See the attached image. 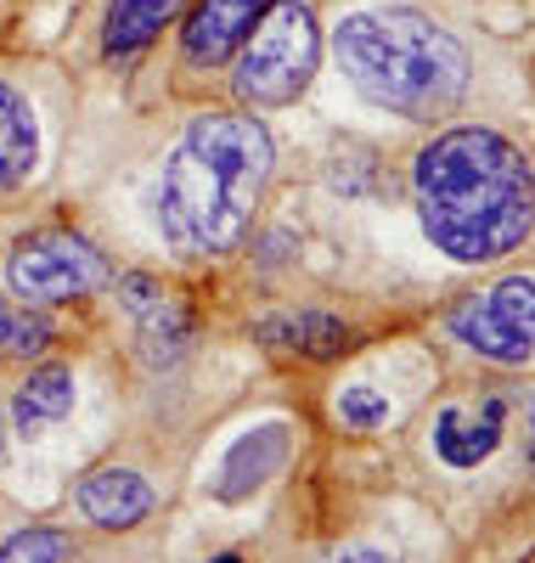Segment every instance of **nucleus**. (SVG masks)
Listing matches in <instances>:
<instances>
[{
  "label": "nucleus",
  "mask_w": 535,
  "mask_h": 563,
  "mask_svg": "<svg viewBox=\"0 0 535 563\" xmlns=\"http://www.w3.org/2000/svg\"><path fill=\"white\" fill-rule=\"evenodd\" d=\"M423 238L457 265H496L535 243V164L496 124H446L412 153Z\"/></svg>",
  "instance_id": "nucleus-1"
},
{
  "label": "nucleus",
  "mask_w": 535,
  "mask_h": 563,
  "mask_svg": "<svg viewBox=\"0 0 535 563\" xmlns=\"http://www.w3.org/2000/svg\"><path fill=\"white\" fill-rule=\"evenodd\" d=\"M271 169H276V147L254 113L242 108L198 113L181 130L175 153L164 158L159 192H153L164 243L181 260L231 254L249 238Z\"/></svg>",
  "instance_id": "nucleus-2"
},
{
  "label": "nucleus",
  "mask_w": 535,
  "mask_h": 563,
  "mask_svg": "<svg viewBox=\"0 0 535 563\" xmlns=\"http://www.w3.org/2000/svg\"><path fill=\"white\" fill-rule=\"evenodd\" d=\"M332 57L367 102L412 124H446L468 108L479 63L462 29L412 0H372L332 23Z\"/></svg>",
  "instance_id": "nucleus-3"
},
{
  "label": "nucleus",
  "mask_w": 535,
  "mask_h": 563,
  "mask_svg": "<svg viewBox=\"0 0 535 563\" xmlns=\"http://www.w3.org/2000/svg\"><path fill=\"white\" fill-rule=\"evenodd\" d=\"M321 63V23L310 0H265L231 57V97L242 108H287L305 97Z\"/></svg>",
  "instance_id": "nucleus-4"
},
{
  "label": "nucleus",
  "mask_w": 535,
  "mask_h": 563,
  "mask_svg": "<svg viewBox=\"0 0 535 563\" xmlns=\"http://www.w3.org/2000/svg\"><path fill=\"white\" fill-rule=\"evenodd\" d=\"M113 282V260L74 225H40L12 243L7 254V288L23 305H68L90 299Z\"/></svg>",
  "instance_id": "nucleus-5"
},
{
  "label": "nucleus",
  "mask_w": 535,
  "mask_h": 563,
  "mask_svg": "<svg viewBox=\"0 0 535 563\" xmlns=\"http://www.w3.org/2000/svg\"><path fill=\"white\" fill-rule=\"evenodd\" d=\"M254 344L271 355H299V361H338L356 333L345 316H332L321 305H299V310H271L254 321Z\"/></svg>",
  "instance_id": "nucleus-6"
},
{
  "label": "nucleus",
  "mask_w": 535,
  "mask_h": 563,
  "mask_svg": "<svg viewBox=\"0 0 535 563\" xmlns=\"http://www.w3.org/2000/svg\"><path fill=\"white\" fill-rule=\"evenodd\" d=\"M260 12H265V0H198L181 29V57L192 68H226Z\"/></svg>",
  "instance_id": "nucleus-7"
},
{
  "label": "nucleus",
  "mask_w": 535,
  "mask_h": 563,
  "mask_svg": "<svg viewBox=\"0 0 535 563\" xmlns=\"http://www.w3.org/2000/svg\"><path fill=\"white\" fill-rule=\"evenodd\" d=\"M446 333L457 344H468V355H484V361H496V366H524L535 361V344L518 333V327L484 299V294H468L446 310Z\"/></svg>",
  "instance_id": "nucleus-8"
},
{
  "label": "nucleus",
  "mask_w": 535,
  "mask_h": 563,
  "mask_svg": "<svg viewBox=\"0 0 535 563\" xmlns=\"http://www.w3.org/2000/svg\"><path fill=\"white\" fill-rule=\"evenodd\" d=\"M502 429H507V395H484L473 411L446 406L434 417V445H440L451 467H473L502 445Z\"/></svg>",
  "instance_id": "nucleus-9"
},
{
  "label": "nucleus",
  "mask_w": 535,
  "mask_h": 563,
  "mask_svg": "<svg viewBox=\"0 0 535 563\" xmlns=\"http://www.w3.org/2000/svg\"><path fill=\"white\" fill-rule=\"evenodd\" d=\"M287 445H294L287 422H260V429H249V434H242V440L226 451V467H220V479H215V496H220V501H242V496H254L265 479H276V474H282Z\"/></svg>",
  "instance_id": "nucleus-10"
},
{
  "label": "nucleus",
  "mask_w": 535,
  "mask_h": 563,
  "mask_svg": "<svg viewBox=\"0 0 535 563\" xmlns=\"http://www.w3.org/2000/svg\"><path fill=\"white\" fill-rule=\"evenodd\" d=\"M79 512L102 530H135L153 512V485L130 467H102V474L79 479Z\"/></svg>",
  "instance_id": "nucleus-11"
},
{
  "label": "nucleus",
  "mask_w": 535,
  "mask_h": 563,
  "mask_svg": "<svg viewBox=\"0 0 535 563\" xmlns=\"http://www.w3.org/2000/svg\"><path fill=\"white\" fill-rule=\"evenodd\" d=\"M186 12V0H108V18H102V57L124 63Z\"/></svg>",
  "instance_id": "nucleus-12"
},
{
  "label": "nucleus",
  "mask_w": 535,
  "mask_h": 563,
  "mask_svg": "<svg viewBox=\"0 0 535 563\" xmlns=\"http://www.w3.org/2000/svg\"><path fill=\"white\" fill-rule=\"evenodd\" d=\"M40 164V124L18 85L0 79V192L23 186Z\"/></svg>",
  "instance_id": "nucleus-13"
},
{
  "label": "nucleus",
  "mask_w": 535,
  "mask_h": 563,
  "mask_svg": "<svg viewBox=\"0 0 535 563\" xmlns=\"http://www.w3.org/2000/svg\"><path fill=\"white\" fill-rule=\"evenodd\" d=\"M68 406H74V372L68 366H34L12 400V422L29 434V429H45V422L68 417Z\"/></svg>",
  "instance_id": "nucleus-14"
},
{
  "label": "nucleus",
  "mask_w": 535,
  "mask_h": 563,
  "mask_svg": "<svg viewBox=\"0 0 535 563\" xmlns=\"http://www.w3.org/2000/svg\"><path fill=\"white\" fill-rule=\"evenodd\" d=\"M135 321H141V361L148 366H175L192 350V333H198L192 305H164V299H153Z\"/></svg>",
  "instance_id": "nucleus-15"
},
{
  "label": "nucleus",
  "mask_w": 535,
  "mask_h": 563,
  "mask_svg": "<svg viewBox=\"0 0 535 563\" xmlns=\"http://www.w3.org/2000/svg\"><path fill=\"white\" fill-rule=\"evenodd\" d=\"M57 339V327L52 316H40V310H18L7 294H0V355H45Z\"/></svg>",
  "instance_id": "nucleus-16"
},
{
  "label": "nucleus",
  "mask_w": 535,
  "mask_h": 563,
  "mask_svg": "<svg viewBox=\"0 0 535 563\" xmlns=\"http://www.w3.org/2000/svg\"><path fill=\"white\" fill-rule=\"evenodd\" d=\"M484 299H491L518 333L535 344V276H524V271H513V276H502V282H491V288H484Z\"/></svg>",
  "instance_id": "nucleus-17"
},
{
  "label": "nucleus",
  "mask_w": 535,
  "mask_h": 563,
  "mask_svg": "<svg viewBox=\"0 0 535 563\" xmlns=\"http://www.w3.org/2000/svg\"><path fill=\"white\" fill-rule=\"evenodd\" d=\"M68 558V541H63V530H45V525H34V530H18L7 547H0V563H63Z\"/></svg>",
  "instance_id": "nucleus-18"
},
{
  "label": "nucleus",
  "mask_w": 535,
  "mask_h": 563,
  "mask_svg": "<svg viewBox=\"0 0 535 563\" xmlns=\"http://www.w3.org/2000/svg\"><path fill=\"white\" fill-rule=\"evenodd\" d=\"M338 417H345V429L367 434V429H378V422L389 417V400L378 389H345L338 395Z\"/></svg>",
  "instance_id": "nucleus-19"
},
{
  "label": "nucleus",
  "mask_w": 535,
  "mask_h": 563,
  "mask_svg": "<svg viewBox=\"0 0 535 563\" xmlns=\"http://www.w3.org/2000/svg\"><path fill=\"white\" fill-rule=\"evenodd\" d=\"M332 563H395L389 552H372V547H361V552H345V558H332Z\"/></svg>",
  "instance_id": "nucleus-20"
},
{
  "label": "nucleus",
  "mask_w": 535,
  "mask_h": 563,
  "mask_svg": "<svg viewBox=\"0 0 535 563\" xmlns=\"http://www.w3.org/2000/svg\"><path fill=\"white\" fill-rule=\"evenodd\" d=\"M524 411H529V467H535V389L524 395Z\"/></svg>",
  "instance_id": "nucleus-21"
},
{
  "label": "nucleus",
  "mask_w": 535,
  "mask_h": 563,
  "mask_svg": "<svg viewBox=\"0 0 535 563\" xmlns=\"http://www.w3.org/2000/svg\"><path fill=\"white\" fill-rule=\"evenodd\" d=\"M215 563H242V558H231V552H220V558H215Z\"/></svg>",
  "instance_id": "nucleus-22"
}]
</instances>
